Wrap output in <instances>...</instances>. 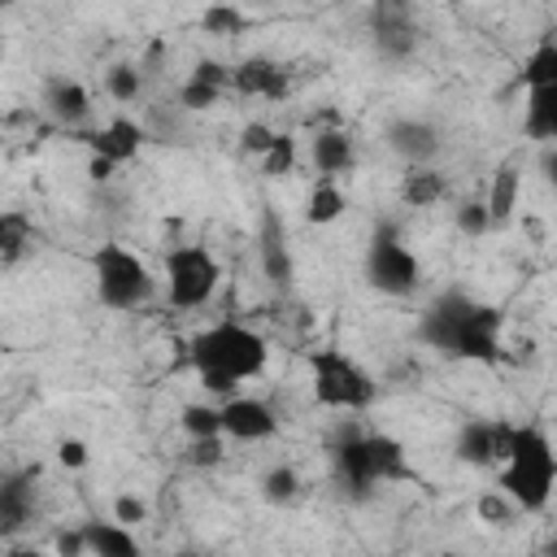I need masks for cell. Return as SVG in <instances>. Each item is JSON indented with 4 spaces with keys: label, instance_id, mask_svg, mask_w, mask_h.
Wrapping results in <instances>:
<instances>
[{
    "label": "cell",
    "instance_id": "1",
    "mask_svg": "<svg viewBox=\"0 0 557 557\" xmlns=\"http://www.w3.org/2000/svg\"><path fill=\"white\" fill-rule=\"evenodd\" d=\"M270 361V344L265 335H257L252 326L244 322H213L205 331H196L191 339V366L205 383V392L213 396H235V383L244 379H257Z\"/></svg>",
    "mask_w": 557,
    "mask_h": 557
},
{
    "label": "cell",
    "instance_id": "2",
    "mask_svg": "<svg viewBox=\"0 0 557 557\" xmlns=\"http://www.w3.org/2000/svg\"><path fill=\"white\" fill-rule=\"evenodd\" d=\"M553 483H557V453H553L548 435L531 422L513 426L505 461H500V492L513 500V509L540 513L553 500Z\"/></svg>",
    "mask_w": 557,
    "mask_h": 557
},
{
    "label": "cell",
    "instance_id": "3",
    "mask_svg": "<svg viewBox=\"0 0 557 557\" xmlns=\"http://www.w3.org/2000/svg\"><path fill=\"white\" fill-rule=\"evenodd\" d=\"M309 379H313V405H322V409L361 413L379 396L374 374L357 357H348L344 348H313L309 352Z\"/></svg>",
    "mask_w": 557,
    "mask_h": 557
},
{
    "label": "cell",
    "instance_id": "4",
    "mask_svg": "<svg viewBox=\"0 0 557 557\" xmlns=\"http://www.w3.org/2000/svg\"><path fill=\"white\" fill-rule=\"evenodd\" d=\"M440 309L448 313V357H461V361H500V309L492 305H479V300H466L461 292H448L440 296Z\"/></svg>",
    "mask_w": 557,
    "mask_h": 557
},
{
    "label": "cell",
    "instance_id": "5",
    "mask_svg": "<svg viewBox=\"0 0 557 557\" xmlns=\"http://www.w3.org/2000/svg\"><path fill=\"white\" fill-rule=\"evenodd\" d=\"M91 278H96L100 305H109V309H139L157 292L152 270L122 244H104L91 252Z\"/></svg>",
    "mask_w": 557,
    "mask_h": 557
},
{
    "label": "cell",
    "instance_id": "6",
    "mask_svg": "<svg viewBox=\"0 0 557 557\" xmlns=\"http://www.w3.org/2000/svg\"><path fill=\"white\" fill-rule=\"evenodd\" d=\"M222 265L200 244H178L165 252V300L174 309H200L218 292Z\"/></svg>",
    "mask_w": 557,
    "mask_h": 557
},
{
    "label": "cell",
    "instance_id": "7",
    "mask_svg": "<svg viewBox=\"0 0 557 557\" xmlns=\"http://www.w3.org/2000/svg\"><path fill=\"white\" fill-rule=\"evenodd\" d=\"M366 278H370V287L383 292V296H409V292L418 287L422 265H418V257L405 248V239H400L392 226H383V231L370 239Z\"/></svg>",
    "mask_w": 557,
    "mask_h": 557
},
{
    "label": "cell",
    "instance_id": "8",
    "mask_svg": "<svg viewBox=\"0 0 557 557\" xmlns=\"http://www.w3.org/2000/svg\"><path fill=\"white\" fill-rule=\"evenodd\" d=\"M222 413V435L239 440V444H257V440H274L278 435V413L261 400V396H226L218 405Z\"/></svg>",
    "mask_w": 557,
    "mask_h": 557
},
{
    "label": "cell",
    "instance_id": "9",
    "mask_svg": "<svg viewBox=\"0 0 557 557\" xmlns=\"http://www.w3.org/2000/svg\"><path fill=\"white\" fill-rule=\"evenodd\" d=\"M509 422H492V418H466L457 426V440H453V453L457 461L466 466H500L505 461V448H509Z\"/></svg>",
    "mask_w": 557,
    "mask_h": 557
},
{
    "label": "cell",
    "instance_id": "10",
    "mask_svg": "<svg viewBox=\"0 0 557 557\" xmlns=\"http://www.w3.org/2000/svg\"><path fill=\"white\" fill-rule=\"evenodd\" d=\"M331 461H335V479L344 483V492L352 496H370L379 487L374 474V453H370V435H348V440H331Z\"/></svg>",
    "mask_w": 557,
    "mask_h": 557
},
{
    "label": "cell",
    "instance_id": "11",
    "mask_svg": "<svg viewBox=\"0 0 557 557\" xmlns=\"http://www.w3.org/2000/svg\"><path fill=\"white\" fill-rule=\"evenodd\" d=\"M370 30H374L379 52L392 57V61H405V57L418 48V26H413L409 4H392V0L374 4V9H370Z\"/></svg>",
    "mask_w": 557,
    "mask_h": 557
},
{
    "label": "cell",
    "instance_id": "12",
    "mask_svg": "<svg viewBox=\"0 0 557 557\" xmlns=\"http://www.w3.org/2000/svg\"><path fill=\"white\" fill-rule=\"evenodd\" d=\"M144 126L135 122V117H126V113H117V117H109L100 131H91L87 135V144H91V152L96 157H104V161H113V165H126V161H135L139 157V148H144Z\"/></svg>",
    "mask_w": 557,
    "mask_h": 557
},
{
    "label": "cell",
    "instance_id": "13",
    "mask_svg": "<svg viewBox=\"0 0 557 557\" xmlns=\"http://www.w3.org/2000/svg\"><path fill=\"white\" fill-rule=\"evenodd\" d=\"M518 196H522V161H518V157H505V161L492 170V178H487V196H483V209H487L492 231L513 222V213H518Z\"/></svg>",
    "mask_w": 557,
    "mask_h": 557
},
{
    "label": "cell",
    "instance_id": "14",
    "mask_svg": "<svg viewBox=\"0 0 557 557\" xmlns=\"http://www.w3.org/2000/svg\"><path fill=\"white\" fill-rule=\"evenodd\" d=\"M35 513V470L0 474V535H17Z\"/></svg>",
    "mask_w": 557,
    "mask_h": 557
},
{
    "label": "cell",
    "instance_id": "15",
    "mask_svg": "<svg viewBox=\"0 0 557 557\" xmlns=\"http://www.w3.org/2000/svg\"><path fill=\"white\" fill-rule=\"evenodd\" d=\"M387 144L413 170V165H431V157L440 152V131L422 117H396V122H387Z\"/></svg>",
    "mask_w": 557,
    "mask_h": 557
},
{
    "label": "cell",
    "instance_id": "16",
    "mask_svg": "<svg viewBox=\"0 0 557 557\" xmlns=\"http://www.w3.org/2000/svg\"><path fill=\"white\" fill-rule=\"evenodd\" d=\"M231 87L239 96H261V100H283L287 96V74L270 57H244L231 65Z\"/></svg>",
    "mask_w": 557,
    "mask_h": 557
},
{
    "label": "cell",
    "instance_id": "17",
    "mask_svg": "<svg viewBox=\"0 0 557 557\" xmlns=\"http://www.w3.org/2000/svg\"><path fill=\"white\" fill-rule=\"evenodd\" d=\"M44 109H48L61 126H83V122L91 117V91H87L78 78L57 74V78H48V87H44Z\"/></svg>",
    "mask_w": 557,
    "mask_h": 557
},
{
    "label": "cell",
    "instance_id": "18",
    "mask_svg": "<svg viewBox=\"0 0 557 557\" xmlns=\"http://www.w3.org/2000/svg\"><path fill=\"white\" fill-rule=\"evenodd\" d=\"M257 248H261V265H265V278L287 287L292 283V248H287V231H283V218L265 205L261 213V235H257Z\"/></svg>",
    "mask_w": 557,
    "mask_h": 557
},
{
    "label": "cell",
    "instance_id": "19",
    "mask_svg": "<svg viewBox=\"0 0 557 557\" xmlns=\"http://www.w3.org/2000/svg\"><path fill=\"white\" fill-rule=\"evenodd\" d=\"M357 161V148H352V135L344 126H326V131H313V170L335 183L339 174H348Z\"/></svg>",
    "mask_w": 557,
    "mask_h": 557
},
{
    "label": "cell",
    "instance_id": "20",
    "mask_svg": "<svg viewBox=\"0 0 557 557\" xmlns=\"http://www.w3.org/2000/svg\"><path fill=\"white\" fill-rule=\"evenodd\" d=\"M83 540H87V557H144L139 540L131 527L117 522H83Z\"/></svg>",
    "mask_w": 557,
    "mask_h": 557
},
{
    "label": "cell",
    "instance_id": "21",
    "mask_svg": "<svg viewBox=\"0 0 557 557\" xmlns=\"http://www.w3.org/2000/svg\"><path fill=\"white\" fill-rule=\"evenodd\" d=\"M522 131L527 139H557V87H540V91H527V113H522Z\"/></svg>",
    "mask_w": 557,
    "mask_h": 557
},
{
    "label": "cell",
    "instance_id": "22",
    "mask_svg": "<svg viewBox=\"0 0 557 557\" xmlns=\"http://www.w3.org/2000/svg\"><path fill=\"white\" fill-rule=\"evenodd\" d=\"M444 191H448V183H444V174H440L435 165H413V170L400 178V200H405L409 209H431V205L444 200Z\"/></svg>",
    "mask_w": 557,
    "mask_h": 557
},
{
    "label": "cell",
    "instance_id": "23",
    "mask_svg": "<svg viewBox=\"0 0 557 557\" xmlns=\"http://www.w3.org/2000/svg\"><path fill=\"white\" fill-rule=\"evenodd\" d=\"M370 453H374L379 483H405V479H413L409 457H405V444L396 435H370Z\"/></svg>",
    "mask_w": 557,
    "mask_h": 557
},
{
    "label": "cell",
    "instance_id": "24",
    "mask_svg": "<svg viewBox=\"0 0 557 557\" xmlns=\"http://www.w3.org/2000/svg\"><path fill=\"white\" fill-rule=\"evenodd\" d=\"M527 91H540V87H557V39L544 35L535 44V52L522 61V78H518Z\"/></svg>",
    "mask_w": 557,
    "mask_h": 557
},
{
    "label": "cell",
    "instance_id": "25",
    "mask_svg": "<svg viewBox=\"0 0 557 557\" xmlns=\"http://www.w3.org/2000/svg\"><path fill=\"white\" fill-rule=\"evenodd\" d=\"M344 209H348V196L335 187V183H318L313 191H309V200H305V218H309V226H331V222H339L344 218Z\"/></svg>",
    "mask_w": 557,
    "mask_h": 557
},
{
    "label": "cell",
    "instance_id": "26",
    "mask_svg": "<svg viewBox=\"0 0 557 557\" xmlns=\"http://www.w3.org/2000/svg\"><path fill=\"white\" fill-rule=\"evenodd\" d=\"M178 426L187 440H222V413L213 400H191L178 413Z\"/></svg>",
    "mask_w": 557,
    "mask_h": 557
},
{
    "label": "cell",
    "instance_id": "27",
    "mask_svg": "<svg viewBox=\"0 0 557 557\" xmlns=\"http://www.w3.org/2000/svg\"><path fill=\"white\" fill-rule=\"evenodd\" d=\"M35 239V226L22 209H0V261H13L30 248Z\"/></svg>",
    "mask_w": 557,
    "mask_h": 557
},
{
    "label": "cell",
    "instance_id": "28",
    "mask_svg": "<svg viewBox=\"0 0 557 557\" xmlns=\"http://www.w3.org/2000/svg\"><path fill=\"white\" fill-rule=\"evenodd\" d=\"M104 91H109L117 104L139 100V91H144V74H139V65H135V61H117V65H109V70H104Z\"/></svg>",
    "mask_w": 557,
    "mask_h": 557
},
{
    "label": "cell",
    "instance_id": "29",
    "mask_svg": "<svg viewBox=\"0 0 557 557\" xmlns=\"http://www.w3.org/2000/svg\"><path fill=\"white\" fill-rule=\"evenodd\" d=\"M292 170H296V135H292V131H278L274 144H270L265 157H261V174H265V178H287Z\"/></svg>",
    "mask_w": 557,
    "mask_h": 557
},
{
    "label": "cell",
    "instance_id": "30",
    "mask_svg": "<svg viewBox=\"0 0 557 557\" xmlns=\"http://www.w3.org/2000/svg\"><path fill=\"white\" fill-rule=\"evenodd\" d=\"M261 496H265L270 505H292V500L300 496V474H296L292 466H270V470L261 474Z\"/></svg>",
    "mask_w": 557,
    "mask_h": 557
},
{
    "label": "cell",
    "instance_id": "31",
    "mask_svg": "<svg viewBox=\"0 0 557 557\" xmlns=\"http://www.w3.org/2000/svg\"><path fill=\"white\" fill-rule=\"evenodd\" d=\"M200 26H205L209 35H222V39H231V35H244V26H248V13H244V9H235V4H209V9L200 13Z\"/></svg>",
    "mask_w": 557,
    "mask_h": 557
},
{
    "label": "cell",
    "instance_id": "32",
    "mask_svg": "<svg viewBox=\"0 0 557 557\" xmlns=\"http://www.w3.org/2000/svg\"><path fill=\"white\" fill-rule=\"evenodd\" d=\"M474 513H479V522H487V527H509V522L518 518V509H513V500H509L505 492H483V496L474 500Z\"/></svg>",
    "mask_w": 557,
    "mask_h": 557
},
{
    "label": "cell",
    "instance_id": "33",
    "mask_svg": "<svg viewBox=\"0 0 557 557\" xmlns=\"http://www.w3.org/2000/svg\"><path fill=\"white\" fill-rule=\"evenodd\" d=\"M453 222H457V231H461V235H470V239H483V235L492 231L483 200H461V205L453 209Z\"/></svg>",
    "mask_w": 557,
    "mask_h": 557
},
{
    "label": "cell",
    "instance_id": "34",
    "mask_svg": "<svg viewBox=\"0 0 557 557\" xmlns=\"http://www.w3.org/2000/svg\"><path fill=\"white\" fill-rule=\"evenodd\" d=\"M218 87H209V83H196V78H183V87H178V109L183 113H205V109H213L218 104Z\"/></svg>",
    "mask_w": 557,
    "mask_h": 557
},
{
    "label": "cell",
    "instance_id": "35",
    "mask_svg": "<svg viewBox=\"0 0 557 557\" xmlns=\"http://www.w3.org/2000/svg\"><path fill=\"white\" fill-rule=\"evenodd\" d=\"M144 518H148V500L144 496H135V492L113 496V522L117 527H139Z\"/></svg>",
    "mask_w": 557,
    "mask_h": 557
},
{
    "label": "cell",
    "instance_id": "36",
    "mask_svg": "<svg viewBox=\"0 0 557 557\" xmlns=\"http://www.w3.org/2000/svg\"><path fill=\"white\" fill-rule=\"evenodd\" d=\"M187 78H196V83H209V87H226L231 83V65H222V61H213V57H200L196 61V70L187 74Z\"/></svg>",
    "mask_w": 557,
    "mask_h": 557
},
{
    "label": "cell",
    "instance_id": "37",
    "mask_svg": "<svg viewBox=\"0 0 557 557\" xmlns=\"http://www.w3.org/2000/svg\"><path fill=\"white\" fill-rule=\"evenodd\" d=\"M274 126H265V122H248L244 131H239V144H244V152H257V157H265V148L274 144Z\"/></svg>",
    "mask_w": 557,
    "mask_h": 557
},
{
    "label": "cell",
    "instance_id": "38",
    "mask_svg": "<svg viewBox=\"0 0 557 557\" xmlns=\"http://www.w3.org/2000/svg\"><path fill=\"white\" fill-rule=\"evenodd\" d=\"M57 461H61L65 470H83V466L91 461V448H87L83 440H74V435H65V440L57 444Z\"/></svg>",
    "mask_w": 557,
    "mask_h": 557
},
{
    "label": "cell",
    "instance_id": "39",
    "mask_svg": "<svg viewBox=\"0 0 557 557\" xmlns=\"http://www.w3.org/2000/svg\"><path fill=\"white\" fill-rule=\"evenodd\" d=\"M52 557H87L83 527H65V531H57V540H52Z\"/></svg>",
    "mask_w": 557,
    "mask_h": 557
},
{
    "label": "cell",
    "instance_id": "40",
    "mask_svg": "<svg viewBox=\"0 0 557 557\" xmlns=\"http://www.w3.org/2000/svg\"><path fill=\"white\" fill-rule=\"evenodd\" d=\"M226 453H222V440H191V448H187V461L191 466H218Z\"/></svg>",
    "mask_w": 557,
    "mask_h": 557
},
{
    "label": "cell",
    "instance_id": "41",
    "mask_svg": "<svg viewBox=\"0 0 557 557\" xmlns=\"http://www.w3.org/2000/svg\"><path fill=\"white\" fill-rule=\"evenodd\" d=\"M113 170H117L113 161H104V157H96V152L87 157V178H91V183H109V178H113Z\"/></svg>",
    "mask_w": 557,
    "mask_h": 557
},
{
    "label": "cell",
    "instance_id": "42",
    "mask_svg": "<svg viewBox=\"0 0 557 557\" xmlns=\"http://www.w3.org/2000/svg\"><path fill=\"white\" fill-rule=\"evenodd\" d=\"M522 226H527V235H531L535 244H544V239H548V231H544V222H540V218H522Z\"/></svg>",
    "mask_w": 557,
    "mask_h": 557
},
{
    "label": "cell",
    "instance_id": "43",
    "mask_svg": "<svg viewBox=\"0 0 557 557\" xmlns=\"http://www.w3.org/2000/svg\"><path fill=\"white\" fill-rule=\"evenodd\" d=\"M4 557H52V553H44V548H30V544H17V548H9Z\"/></svg>",
    "mask_w": 557,
    "mask_h": 557
},
{
    "label": "cell",
    "instance_id": "44",
    "mask_svg": "<svg viewBox=\"0 0 557 557\" xmlns=\"http://www.w3.org/2000/svg\"><path fill=\"white\" fill-rule=\"evenodd\" d=\"M174 557H200V553H174Z\"/></svg>",
    "mask_w": 557,
    "mask_h": 557
},
{
    "label": "cell",
    "instance_id": "45",
    "mask_svg": "<svg viewBox=\"0 0 557 557\" xmlns=\"http://www.w3.org/2000/svg\"><path fill=\"white\" fill-rule=\"evenodd\" d=\"M440 557H457V553H440Z\"/></svg>",
    "mask_w": 557,
    "mask_h": 557
},
{
    "label": "cell",
    "instance_id": "46",
    "mask_svg": "<svg viewBox=\"0 0 557 557\" xmlns=\"http://www.w3.org/2000/svg\"><path fill=\"white\" fill-rule=\"evenodd\" d=\"M0 52H4V39H0Z\"/></svg>",
    "mask_w": 557,
    "mask_h": 557
}]
</instances>
